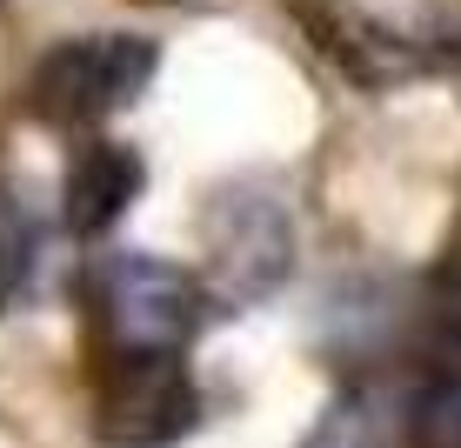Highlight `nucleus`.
I'll return each instance as SVG.
<instances>
[{"label": "nucleus", "mask_w": 461, "mask_h": 448, "mask_svg": "<svg viewBox=\"0 0 461 448\" xmlns=\"http://www.w3.org/2000/svg\"><path fill=\"white\" fill-rule=\"evenodd\" d=\"M408 442L415 448H461V375H428L408 402Z\"/></svg>", "instance_id": "423d86ee"}, {"label": "nucleus", "mask_w": 461, "mask_h": 448, "mask_svg": "<svg viewBox=\"0 0 461 448\" xmlns=\"http://www.w3.org/2000/svg\"><path fill=\"white\" fill-rule=\"evenodd\" d=\"M428 322L441 328V342L461 348V228L448 234L441 261L428 268Z\"/></svg>", "instance_id": "6e6552de"}, {"label": "nucleus", "mask_w": 461, "mask_h": 448, "mask_svg": "<svg viewBox=\"0 0 461 448\" xmlns=\"http://www.w3.org/2000/svg\"><path fill=\"white\" fill-rule=\"evenodd\" d=\"M27 268H34V228H27V207L0 187V308L21 295Z\"/></svg>", "instance_id": "0eeeda50"}, {"label": "nucleus", "mask_w": 461, "mask_h": 448, "mask_svg": "<svg viewBox=\"0 0 461 448\" xmlns=\"http://www.w3.org/2000/svg\"><path fill=\"white\" fill-rule=\"evenodd\" d=\"M154 41L140 34H74L60 47H47L34 60V101L41 121L54 127H101L114 121L121 107H134L154 81Z\"/></svg>", "instance_id": "f257e3e1"}, {"label": "nucleus", "mask_w": 461, "mask_h": 448, "mask_svg": "<svg viewBox=\"0 0 461 448\" xmlns=\"http://www.w3.org/2000/svg\"><path fill=\"white\" fill-rule=\"evenodd\" d=\"M140 154L121 148V141H87L68 168V187H60V215H68V234L81 242H101L107 228L140 201Z\"/></svg>", "instance_id": "39448f33"}, {"label": "nucleus", "mask_w": 461, "mask_h": 448, "mask_svg": "<svg viewBox=\"0 0 461 448\" xmlns=\"http://www.w3.org/2000/svg\"><path fill=\"white\" fill-rule=\"evenodd\" d=\"M201 428V389L187 355H114L94 402L101 448H174Z\"/></svg>", "instance_id": "7ed1b4c3"}, {"label": "nucleus", "mask_w": 461, "mask_h": 448, "mask_svg": "<svg viewBox=\"0 0 461 448\" xmlns=\"http://www.w3.org/2000/svg\"><path fill=\"white\" fill-rule=\"evenodd\" d=\"M294 268V221L288 201L267 187H228L214 201V228H208V288L228 308L275 295Z\"/></svg>", "instance_id": "20e7f679"}, {"label": "nucleus", "mask_w": 461, "mask_h": 448, "mask_svg": "<svg viewBox=\"0 0 461 448\" xmlns=\"http://www.w3.org/2000/svg\"><path fill=\"white\" fill-rule=\"evenodd\" d=\"M101 308L114 355H187L194 328L208 322V288L154 254H114L101 268Z\"/></svg>", "instance_id": "f03ea898"}]
</instances>
